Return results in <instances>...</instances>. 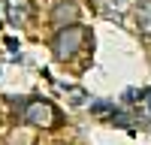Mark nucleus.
I'll list each match as a JSON object with an SVG mask.
<instances>
[{
	"instance_id": "nucleus-1",
	"label": "nucleus",
	"mask_w": 151,
	"mask_h": 145,
	"mask_svg": "<svg viewBox=\"0 0 151 145\" xmlns=\"http://www.w3.org/2000/svg\"><path fill=\"white\" fill-rule=\"evenodd\" d=\"M91 39V30L85 24H70V27H60L52 39V55L55 60H73L76 55L82 52Z\"/></svg>"
},
{
	"instance_id": "nucleus-2",
	"label": "nucleus",
	"mask_w": 151,
	"mask_h": 145,
	"mask_svg": "<svg viewBox=\"0 0 151 145\" xmlns=\"http://www.w3.org/2000/svg\"><path fill=\"white\" fill-rule=\"evenodd\" d=\"M21 121L36 124V127H55L60 121V112L42 97H30V100L21 103Z\"/></svg>"
},
{
	"instance_id": "nucleus-3",
	"label": "nucleus",
	"mask_w": 151,
	"mask_h": 145,
	"mask_svg": "<svg viewBox=\"0 0 151 145\" xmlns=\"http://www.w3.org/2000/svg\"><path fill=\"white\" fill-rule=\"evenodd\" d=\"M3 9H6L9 24H15V27L27 24L30 15H33V3H30V0H3Z\"/></svg>"
},
{
	"instance_id": "nucleus-4",
	"label": "nucleus",
	"mask_w": 151,
	"mask_h": 145,
	"mask_svg": "<svg viewBox=\"0 0 151 145\" xmlns=\"http://www.w3.org/2000/svg\"><path fill=\"white\" fill-rule=\"evenodd\" d=\"M76 18H79V6H76L73 0H60V3H55V9H52V24H55L58 30L76 24Z\"/></svg>"
},
{
	"instance_id": "nucleus-5",
	"label": "nucleus",
	"mask_w": 151,
	"mask_h": 145,
	"mask_svg": "<svg viewBox=\"0 0 151 145\" xmlns=\"http://www.w3.org/2000/svg\"><path fill=\"white\" fill-rule=\"evenodd\" d=\"M136 24H139V33L151 39V0H139V6H136Z\"/></svg>"
},
{
	"instance_id": "nucleus-6",
	"label": "nucleus",
	"mask_w": 151,
	"mask_h": 145,
	"mask_svg": "<svg viewBox=\"0 0 151 145\" xmlns=\"http://www.w3.org/2000/svg\"><path fill=\"white\" fill-rule=\"evenodd\" d=\"M100 12H103L106 18H121L124 12H127V0H103V3H100Z\"/></svg>"
},
{
	"instance_id": "nucleus-7",
	"label": "nucleus",
	"mask_w": 151,
	"mask_h": 145,
	"mask_svg": "<svg viewBox=\"0 0 151 145\" xmlns=\"http://www.w3.org/2000/svg\"><path fill=\"white\" fill-rule=\"evenodd\" d=\"M85 97H88V94H85L82 88H70V100H73V106H82Z\"/></svg>"
},
{
	"instance_id": "nucleus-8",
	"label": "nucleus",
	"mask_w": 151,
	"mask_h": 145,
	"mask_svg": "<svg viewBox=\"0 0 151 145\" xmlns=\"http://www.w3.org/2000/svg\"><path fill=\"white\" fill-rule=\"evenodd\" d=\"M55 3H60V0H55Z\"/></svg>"
}]
</instances>
